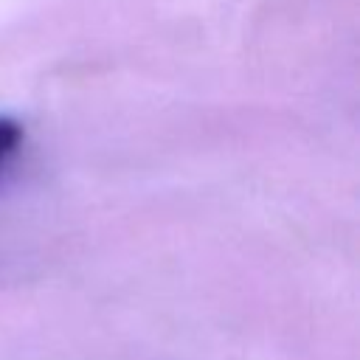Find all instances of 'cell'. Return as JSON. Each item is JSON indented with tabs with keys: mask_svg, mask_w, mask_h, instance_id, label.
<instances>
[{
	"mask_svg": "<svg viewBox=\"0 0 360 360\" xmlns=\"http://www.w3.org/2000/svg\"><path fill=\"white\" fill-rule=\"evenodd\" d=\"M22 143V127L11 118H0V169L17 155Z\"/></svg>",
	"mask_w": 360,
	"mask_h": 360,
	"instance_id": "obj_1",
	"label": "cell"
}]
</instances>
